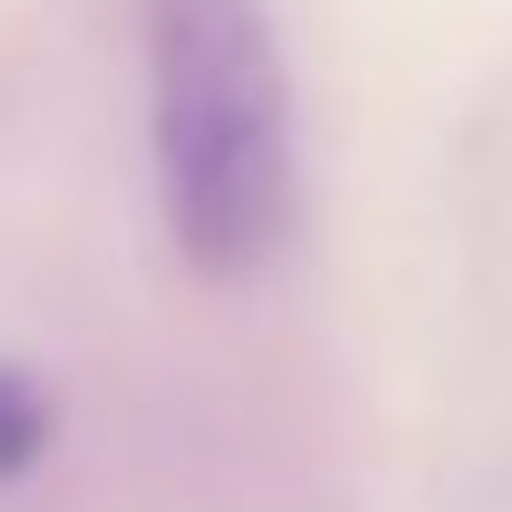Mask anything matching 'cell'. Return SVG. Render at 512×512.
<instances>
[{"label": "cell", "mask_w": 512, "mask_h": 512, "mask_svg": "<svg viewBox=\"0 0 512 512\" xmlns=\"http://www.w3.org/2000/svg\"><path fill=\"white\" fill-rule=\"evenodd\" d=\"M152 185L202 277L261 269L294 219V84L269 0H135Z\"/></svg>", "instance_id": "cell-1"}, {"label": "cell", "mask_w": 512, "mask_h": 512, "mask_svg": "<svg viewBox=\"0 0 512 512\" xmlns=\"http://www.w3.org/2000/svg\"><path fill=\"white\" fill-rule=\"evenodd\" d=\"M42 454H51V395L0 361V487L26 479Z\"/></svg>", "instance_id": "cell-2"}]
</instances>
